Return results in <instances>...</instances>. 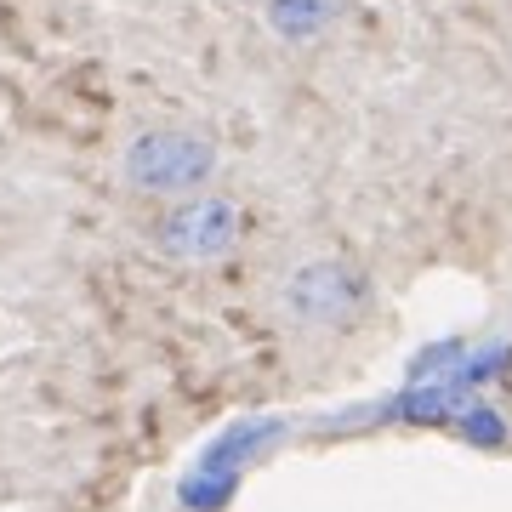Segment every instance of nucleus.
I'll return each instance as SVG.
<instances>
[{
    "mask_svg": "<svg viewBox=\"0 0 512 512\" xmlns=\"http://www.w3.org/2000/svg\"><path fill=\"white\" fill-rule=\"evenodd\" d=\"M120 177L131 188H143V194H188L194 183L211 177V143L200 137H183V131H148L137 143L126 148V165H120Z\"/></svg>",
    "mask_w": 512,
    "mask_h": 512,
    "instance_id": "f257e3e1",
    "label": "nucleus"
},
{
    "mask_svg": "<svg viewBox=\"0 0 512 512\" xmlns=\"http://www.w3.org/2000/svg\"><path fill=\"white\" fill-rule=\"evenodd\" d=\"M228 239H234V205H222V200L171 205L165 222L154 228V245H160L165 256H188V262L222 256L228 251Z\"/></svg>",
    "mask_w": 512,
    "mask_h": 512,
    "instance_id": "f03ea898",
    "label": "nucleus"
}]
</instances>
